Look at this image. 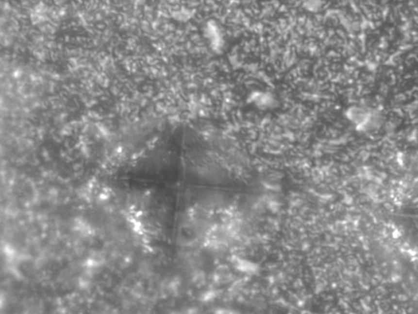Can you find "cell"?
I'll return each mask as SVG.
<instances>
[{
  "instance_id": "1",
  "label": "cell",
  "mask_w": 418,
  "mask_h": 314,
  "mask_svg": "<svg viewBox=\"0 0 418 314\" xmlns=\"http://www.w3.org/2000/svg\"><path fill=\"white\" fill-rule=\"evenodd\" d=\"M351 115L349 116V119L356 122L358 126H363L364 124L367 125L368 122L370 121V114L361 108H352L350 109Z\"/></svg>"
}]
</instances>
